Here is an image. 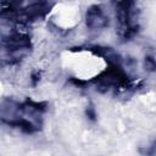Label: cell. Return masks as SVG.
<instances>
[{
	"instance_id": "6da1fadb",
	"label": "cell",
	"mask_w": 156,
	"mask_h": 156,
	"mask_svg": "<svg viewBox=\"0 0 156 156\" xmlns=\"http://www.w3.org/2000/svg\"><path fill=\"white\" fill-rule=\"evenodd\" d=\"M46 102H38L27 99L22 102L12 99H2L1 101V122L18 128L23 133L32 134L41 128L43 113L46 111Z\"/></svg>"
},
{
	"instance_id": "7a4b0ae2",
	"label": "cell",
	"mask_w": 156,
	"mask_h": 156,
	"mask_svg": "<svg viewBox=\"0 0 156 156\" xmlns=\"http://www.w3.org/2000/svg\"><path fill=\"white\" fill-rule=\"evenodd\" d=\"M50 0H2V18L10 21H34L45 16Z\"/></svg>"
},
{
	"instance_id": "3957f363",
	"label": "cell",
	"mask_w": 156,
	"mask_h": 156,
	"mask_svg": "<svg viewBox=\"0 0 156 156\" xmlns=\"http://www.w3.org/2000/svg\"><path fill=\"white\" fill-rule=\"evenodd\" d=\"M116 21L118 23V34L123 40L132 39L138 33L136 2L135 0H112Z\"/></svg>"
},
{
	"instance_id": "277c9868",
	"label": "cell",
	"mask_w": 156,
	"mask_h": 156,
	"mask_svg": "<svg viewBox=\"0 0 156 156\" xmlns=\"http://www.w3.org/2000/svg\"><path fill=\"white\" fill-rule=\"evenodd\" d=\"M32 49L30 38L27 34L13 32L7 37L2 35L1 39V57L9 65L17 63L26 57Z\"/></svg>"
},
{
	"instance_id": "5b68a950",
	"label": "cell",
	"mask_w": 156,
	"mask_h": 156,
	"mask_svg": "<svg viewBox=\"0 0 156 156\" xmlns=\"http://www.w3.org/2000/svg\"><path fill=\"white\" fill-rule=\"evenodd\" d=\"M85 23L90 30L104 29L108 26V17L99 5H91L85 13Z\"/></svg>"
},
{
	"instance_id": "8992f818",
	"label": "cell",
	"mask_w": 156,
	"mask_h": 156,
	"mask_svg": "<svg viewBox=\"0 0 156 156\" xmlns=\"http://www.w3.org/2000/svg\"><path fill=\"white\" fill-rule=\"evenodd\" d=\"M145 68L156 72V58L152 56H145Z\"/></svg>"
},
{
	"instance_id": "52a82bcc",
	"label": "cell",
	"mask_w": 156,
	"mask_h": 156,
	"mask_svg": "<svg viewBox=\"0 0 156 156\" xmlns=\"http://www.w3.org/2000/svg\"><path fill=\"white\" fill-rule=\"evenodd\" d=\"M85 113L88 116V118L90 121H95L96 119V112H95V108L93 106H88V108L85 110Z\"/></svg>"
},
{
	"instance_id": "ba28073f",
	"label": "cell",
	"mask_w": 156,
	"mask_h": 156,
	"mask_svg": "<svg viewBox=\"0 0 156 156\" xmlns=\"http://www.w3.org/2000/svg\"><path fill=\"white\" fill-rule=\"evenodd\" d=\"M39 79H40V73L39 72H34L33 74H32V85L33 87H35L37 85V83L39 82Z\"/></svg>"
}]
</instances>
